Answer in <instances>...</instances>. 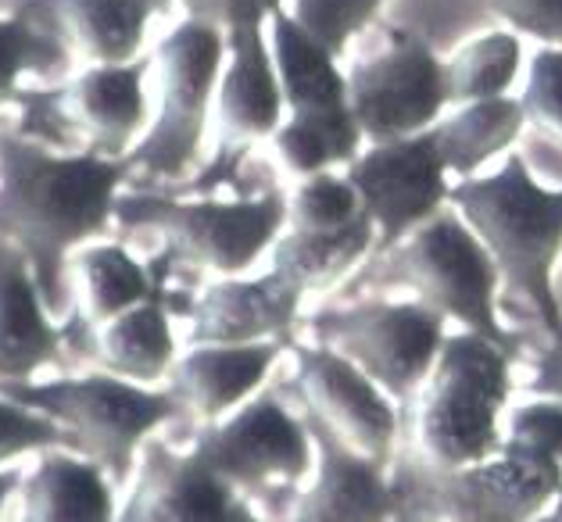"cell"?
<instances>
[{"label":"cell","mask_w":562,"mask_h":522,"mask_svg":"<svg viewBox=\"0 0 562 522\" xmlns=\"http://www.w3.org/2000/svg\"><path fill=\"white\" fill-rule=\"evenodd\" d=\"M150 68L144 54L126 65H87L54 87H25L11 104L22 112L15 129L61 150L126 161L150 118Z\"/></svg>","instance_id":"cell-8"},{"label":"cell","mask_w":562,"mask_h":522,"mask_svg":"<svg viewBox=\"0 0 562 522\" xmlns=\"http://www.w3.org/2000/svg\"><path fill=\"white\" fill-rule=\"evenodd\" d=\"M286 118L283 90L269 47V22H244L226 30V61L215 90V126L223 155L266 140Z\"/></svg>","instance_id":"cell-15"},{"label":"cell","mask_w":562,"mask_h":522,"mask_svg":"<svg viewBox=\"0 0 562 522\" xmlns=\"http://www.w3.org/2000/svg\"><path fill=\"white\" fill-rule=\"evenodd\" d=\"M362 215V201L348 175L315 172L286 194V229H340Z\"/></svg>","instance_id":"cell-30"},{"label":"cell","mask_w":562,"mask_h":522,"mask_svg":"<svg viewBox=\"0 0 562 522\" xmlns=\"http://www.w3.org/2000/svg\"><path fill=\"white\" fill-rule=\"evenodd\" d=\"M516 36H533L544 47H562V0H480Z\"/></svg>","instance_id":"cell-35"},{"label":"cell","mask_w":562,"mask_h":522,"mask_svg":"<svg viewBox=\"0 0 562 522\" xmlns=\"http://www.w3.org/2000/svg\"><path fill=\"white\" fill-rule=\"evenodd\" d=\"M355 286L408 291L419 305L513 351V340L498 319V269L459 212L441 208L402 240L376 251V258H369V265L355 276Z\"/></svg>","instance_id":"cell-5"},{"label":"cell","mask_w":562,"mask_h":522,"mask_svg":"<svg viewBox=\"0 0 562 522\" xmlns=\"http://www.w3.org/2000/svg\"><path fill=\"white\" fill-rule=\"evenodd\" d=\"M548 512H555V515L562 519V487H559V493H555V501H552V508H548Z\"/></svg>","instance_id":"cell-41"},{"label":"cell","mask_w":562,"mask_h":522,"mask_svg":"<svg viewBox=\"0 0 562 522\" xmlns=\"http://www.w3.org/2000/svg\"><path fill=\"white\" fill-rule=\"evenodd\" d=\"M72 58L47 0H15L11 11H0V112L15 104L30 76H65Z\"/></svg>","instance_id":"cell-25"},{"label":"cell","mask_w":562,"mask_h":522,"mask_svg":"<svg viewBox=\"0 0 562 522\" xmlns=\"http://www.w3.org/2000/svg\"><path fill=\"white\" fill-rule=\"evenodd\" d=\"M451 104L445 61L416 36H394L348 68V107L366 144L402 140L437 126Z\"/></svg>","instance_id":"cell-12"},{"label":"cell","mask_w":562,"mask_h":522,"mask_svg":"<svg viewBox=\"0 0 562 522\" xmlns=\"http://www.w3.org/2000/svg\"><path fill=\"white\" fill-rule=\"evenodd\" d=\"M530 522H562L555 512H544V515H538V519H530Z\"/></svg>","instance_id":"cell-42"},{"label":"cell","mask_w":562,"mask_h":522,"mask_svg":"<svg viewBox=\"0 0 562 522\" xmlns=\"http://www.w3.org/2000/svg\"><path fill=\"white\" fill-rule=\"evenodd\" d=\"M362 144L366 140L351 107L323 115H286L280 129L272 133V147L297 180L315 172H334L337 164H351Z\"/></svg>","instance_id":"cell-28"},{"label":"cell","mask_w":562,"mask_h":522,"mask_svg":"<svg viewBox=\"0 0 562 522\" xmlns=\"http://www.w3.org/2000/svg\"><path fill=\"white\" fill-rule=\"evenodd\" d=\"M513 394V351L462 329L445 337L419 390L416 455L430 469H459L502 451V416Z\"/></svg>","instance_id":"cell-4"},{"label":"cell","mask_w":562,"mask_h":522,"mask_svg":"<svg viewBox=\"0 0 562 522\" xmlns=\"http://www.w3.org/2000/svg\"><path fill=\"white\" fill-rule=\"evenodd\" d=\"M269 47L277 61L286 115H323L348 107V72L337 65V54L301 30L280 8L269 19Z\"/></svg>","instance_id":"cell-23"},{"label":"cell","mask_w":562,"mask_h":522,"mask_svg":"<svg viewBox=\"0 0 562 522\" xmlns=\"http://www.w3.org/2000/svg\"><path fill=\"white\" fill-rule=\"evenodd\" d=\"M115 229L155 240L161 269H194L218 280L244 276L286 229V194L180 197L133 186L115 201Z\"/></svg>","instance_id":"cell-3"},{"label":"cell","mask_w":562,"mask_h":522,"mask_svg":"<svg viewBox=\"0 0 562 522\" xmlns=\"http://www.w3.org/2000/svg\"><path fill=\"white\" fill-rule=\"evenodd\" d=\"M183 8V19L209 22L215 30H233L244 22H269L286 0H176Z\"/></svg>","instance_id":"cell-36"},{"label":"cell","mask_w":562,"mask_h":522,"mask_svg":"<svg viewBox=\"0 0 562 522\" xmlns=\"http://www.w3.org/2000/svg\"><path fill=\"white\" fill-rule=\"evenodd\" d=\"M68 283H72V315L65 319V343L140 305L150 294L166 291L161 272L150 261L144 265L126 243L104 237L72 254Z\"/></svg>","instance_id":"cell-20"},{"label":"cell","mask_w":562,"mask_h":522,"mask_svg":"<svg viewBox=\"0 0 562 522\" xmlns=\"http://www.w3.org/2000/svg\"><path fill=\"white\" fill-rule=\"evenodd\" d=\"M445 315L419 300H366L351 308H330L308 319L315 343L345 354L351 365L376 383L402 411V422L413 416V397H419L437 351L445 343Z\"/></svg>","instance_id":"cell-10"},{"label":"cell","mask_w":562,"mask_h":522,"mask_svg":"<svg viewBox=\"0 0 562 522\" xmlns=\"http://www.w3.org/2000/svg\"><path fill=\"white\" fill-rule=\"evenodd\" d=\"M130 164L40 144L0 115V243L30 261L54 319L72 315L68 261L115 229Z\"/></svg>","instance_id":"cell-1"},{"label":"cell","mask_w":562,"mask_h":522,"mask_svg":"<svg viewBox=\"0 0 562 522\" xmlns=\"http://www.w3.org/2000/svg\"><path fill=\"white\" fill-rule=\"evenodd\" d=\"M133 476L115 522H269L194 451H176L158 436L144 444Z\"/></svg>","instance_id":"cell-14"},{"label":"cell","mask_w":562,"mask_h":522,"mask_svg":"<svg viewBox=\"0 0 562 522\" xmlns=\"http://www.w3.org/2000/svg\"><path fill=\"white\" fill-rule=\"evenodd\" d=\"M502 451L562 469V401H555V397H533V401L516 405L505 416Z\"/></svg>","instance_id":"cell-31"},{"label":"cell","mask_w":562,"mask_h":522,"mask_svg":"<svg viewBox=\"0 0 562 522\" xmlns=\"http://www.w3.org/2000/svg\"><path fill=\"white\" fill-rule=\"evenodd\" d=\"M524 107L513 98H491V101H470L459 104L448 118L441 115L430 129L437 150L448 164V172L470 180L487 161L505 155L524 133Z\"/></svg>","instance_id":"cell-27"},{"label":"cell","mask_w":562,"mask_h":522,"mask_svg":"<svg viewBox=\"0 0 562 522\" xmlns=\"http://www.w3.org/2000/svg\"><path fill=\"white\" fill-rule=\"evenodd\" d=\"M54 22L87 65H126L144 58L150 11L144 0H47Z\"/></svg>","instance_id":"cell-24"},{"label":"cell","mask_w":562,"mask_h":522,"mask_svg":"<svg viewBox=\"0 0 562 522\" xmlns=\"http://www.w3.org/2000/svg\"><path fill=\"white\" fill-rule=\"evenodd\" d=\"M68 343H90L87 354L104 373L140 383V387L166 383L176 354H180L166 291L150 294L140 305H133L122 315H115V319L87 329V333H79Z\"/></svg>","instance_id":"cell-21"},{"label":"cell","mask_w":562,"mask_h":522,"mask_svg":"<svg viewBox=\"0 0 562 522\" xmlns=\"http://www.w3.org/2000/svg\"><path fill=\"white\" fill-rule=\"evenodd\" d=\"M345 175L359 194L369 223L376 226L373 251H383L419 223L434 218L451 197L448 164L430 129L402 140L369 144Z\"/></svg>","instance_id":"cell-13"},{"label":"cell","mask_w":562,"mask_h":522,"mask_svg":"<svg viewBox=\"0 0 562 522\" xmlns=\"http://www.w3.org/2000/svg\"><path fill=\"white\" fill-rule=\"evenodd\" d=\"M0 397L47 416L68 436V447L112 484L133 479L144 444L180 416L166 390L140 387L104 368L54 379H0Z\"/></svg>","instance_id":"cell-6"},{"label":"cell","mask_w":562,"mask_h":522,"mask_svg":"<svg viewBox=\"0 0 562 522\" xmlns=\"http://www.w3.org/2000/svg\"><path fill=\"white\" fill-rule=\"evenodd\" d=\"M376 247V226L362 212L340 229H283L272 243V269L301 291H326Z\"/></svg>","instance_id":"cell-26"},{"label":"cell","mask_w":562,"mask_h":522,"mask_svg":"<svg viewBox=\"0 0 562 522\" xmlns=\"http://www.w3.org/2000/svg\"><path fill=\"white\" fill-rule=\"evenodd\" d=\"M530 373L533 376L527 379V394H533V397H555V401H562V340L548 343L538 359H533Z\"/></svg>","instance_id":"cell-37"},{"label":"cell","mask_w":562,"mask_h":522,"mask_svg":"<svg viewBox=\"0 0 562 522\" xmlns=\"http://www.w3.org/2000/svg\"><path fill=\"white\" fill-rule=\"evenodd\" d=\"M15 522H115V484L76 451H40L15 490Z\"/></svg>","instance_id":"cell-22"},{"label":"cell","mask_w":562,"mask_h":522,"mask_svg":"<svg viewBox=\"0 0 562 522\" xmlns=\"http://www.w3.org/2000/svg\"><path fill=\"white\" fill-rule=\"evenodd\" d=\"M50 447H68V436L47 416L25 408L11 397H0V469L15 465L25 455H40Z\"/></svg>","instance_id":"cell-33"},{"label":"cell","mask_w":562,"mask_h":522,"mask_svg":"<svg viewBox=\"0 0 562 522\" xmlns=\"http://www.w3.org/2000/svg\"><path fill=\"white\" fill-rule=\"evenodd\" d=\"M519 65H524V44H519V36L509 30L487 33L473 39V44H465L456 58L445 65L451 104L509 98V87L519 76Z\"/></svg>","instance_id":"cell-29"},{"label":"cell","mask_w":562,"mask_h":522,"mask_svg":"<svg viewBox=\"0 0 562 522\" xmlns=\"http://www.w3.org/2000/svg\"><path fill=\"white\" fill-rule=\"evenodd\" d=\"M305 291L277 269L266 276H223L198 294L190 308V343H266L286 340Z\"/></svg>","instance_id":"cell-17"},{"label":"cell","mask_w":562,"mask_h":522,"mask_svg":"<svg viewBox=\"0 0 562 522\" xmlns=\"http://www.w3.org/2000/svg\"><path fill=\"white\" fill-rule=\"evenodd\" d=\"M297 411L355 455L391 473L402 436V411L359 365L323 343H294Z\"/></svg>","instance_id":"cell-11"},{"label":"cell","mask_w":562,"mask_h":522,"mask_svg":"<svg viewBox=\"0 0 562 522\" xmlns=\"http://www.w3.org/2000/svg\"><path fill=\"white\" fill-rule=\"evenodd\" d=\"M144 4H147L150 11H161V8H169V4H176V0H144Z\"/></svg>","instance_id":"cell-40"},{"label":"cell","mask_w":562,"mask_h":522,"mask_svg":"<svg viewBox=\"0 0 562 522\" xmlns=\"http://www.w3.org/2000/svg\"><path fill=\"white\" fill-rule=\"evenodd\" d=\"M65 348V322L50 315L30 261L0 243V379H33Z\"/></svg>","instance_id":"cell-19"},{"label":"cell","mask_w":562,"mask_h":522,"mask_svg":"<svg viewBox=\"0 0 562 522\" xmlns=\"http://www.w3.org/2000/svg\"><path fill=\"white\" fill-rule=\"evenodd\" d=\"M383 0H291L286 15L305 30L315 44H323L330 54H345L348 44L359 36Z\"/></svg>","instance_id":"cell-32"},{"label":"cell","mask_w":562,"mask_h":522,"mask_svg":"<svg viewBox=\"0 0 562 522\" xmlns=\"http://www.w3.org/2000/svg\"><path fill=\"white\" fill-rule=\"evenodd\" d=\"M456 212L498 269L502 294L519 300L552 343L562 340V311L555 300V269L562 258V190L544 186L519 155L498 172L470 175L451 190Z\"/></svg>","instance_id":"cell-2"},{"label":"cell","mask_w":562,"mask_h":522,"mask_svg":"<svg viewBox=\"0 0 562 522\" xmlns=\"http://www.w3.org/2000/svg\"><path fill=\"white\" fill-rule=\"evenodd\" d=\"M155 68L158 101L140 144L130 150V183H183L204 150L215 122V90L226 61V33L209 22L180 19L158 39Z\"/></svg>","instance_id":"cell-7"},{"label":"cell","mask_w":562,"mask_h":522,"mask_svg":"<svg viewBox=\"0 0 562 522\" xmlns=\"http://www.w3.org/2000/svg\"><path fill=\"white\" fill-rule=\"evenodd\" d=\"M22 465H8V469H0V522H4V512H8V504L11 498H15V490L22 484Z\"/></svg>","instance_id":"cell-38"},{"label":"cell","mask_w":562,"mask_h":522,"mask_svg":"<svg viewBox=\"0 0 562 522\" xmlns=\"http://www.w3.org/2000/svg\"><path fill=\"white\" fill-rule=\"evenodd\" d=\"M308 430L315 441L312 484L294 493L280 522H391L397 508L391 473L337 444L319 425L308 422Z\"/></svg>","instance_id":"cell-18"},{"label":"cell","mask_w":562,"mask_h":522,"mask_svg":"<svg viewBox=\"0 0 562 522\" xmlns=\"http://www.w3.org/2000/svg\"><path fill=\"white\" fill-rule=\"evenodd\" d=\"M555 300H559V311H562V258H559V269H555Z\"/></svg>","instance_id":"cell-39"},{"label":"cell","mask_w":562,"mask_h":522,"mask_svg":"<svg viewBox=\"0 0 562 522\" xmlns=\"http://www.w3.org/2000/svg\"><path fill=\"white\" fill-rule=\"evenodd\" d=\"M194 455L240 490L269 522H280L286 504L315 469V441L297 405L280 390H258L251 401L209 422L194 441Z\"/></svg>","instance_id":"cell-9"},{"label":"cell","mask_w":562,"mask_h":522,"mask_svg":"<svg viewBox=\"0 0 562 522\" xmlns=\"http://www.w3.org/2000/svg\"><path fill=\"white\" fill-rule=\"evenodd\" d=\"M280 354L283 340L194 343L187 354H176L166 376V394L180 408V416H190L204 425L218 422L266 387Z\"/></svg>","instance_id":"cell-16"},{"label":"cell","mask_w":562,"mask_h":522,"mask_svg":"<svg viewBox=\"0 0 562 522\" xmlns=\"http://www.w3.org/2000/svg\"><path fill=\"white\" fill-rule=\"evenodd\" d=\"M519 107H524L527 122L562 140V47H541L530 58Z\"/></svg>","instance_id":"cell-34"}]
</instances>
